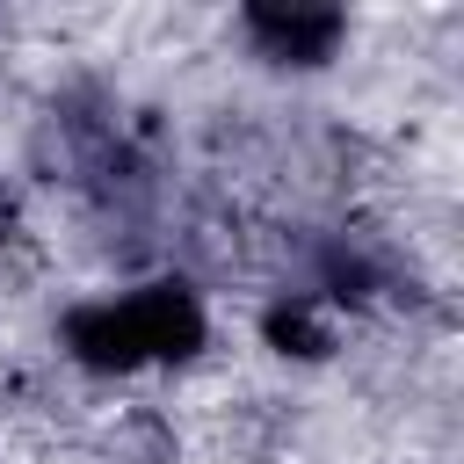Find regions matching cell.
Returning <instances> with one entry per match:
<instances>
[{"instance_id": "7a4b0ae2", "label": "cell", "mask_w": 464, "mask_h": 464, "mask_svg": "<svg viewBox=\"0 0 464 464\" xmlns=\"http://www.w3.org/2000/svg\"><path fill=\"white\" fill-rule=\"evenodd\" d=\"M239 22L261 44V58H276V65H326L334 44L348 36L341 7H246Z\"/></svg>"}, {"instance_id": "3957f363", "label": "cell", "mask_w": 464, "mask_h": 464, "mask_svg": "<svg viewBox=\"0 0 464 464\" xmlns=\"http://www.w3.org/2000/svg\"><path fill=\"white\" fill-rule=\"evenodd\" d=\"M261 334H268V348H283V355H304V362L334 355V319H326V304H319L312 290H290V297H276V304H268V319H261Z\"/></svg>"}, {"instance_id": "6da1fadb", "label": "cell", "mask_w": 464, "mask_h": 464, "mask_svg": "<svg viewBox=\"0 0 464 464\" xmlns=\"http://www.w3.org/2000/svg\"><path fill=\"white\" fill-rule=\"evenodd\" d=\"M203 334L210 326L188 283H138V290L87 297L65 312V355L102 377H130L145 362H188Z\"/></svg>"}]
</instances>
